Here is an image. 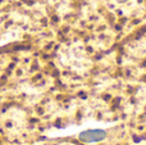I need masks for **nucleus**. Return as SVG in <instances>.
I'll use <instances>...</instances> for the list:
<instances>
[{
    "instance_id": "obj_1",
    "label": "nucleus",
    "mask_w": 146,
    "mask_h": 145,
    "mask_svg": "<svg viewBox=\"0 0 146 145\" xmlns=\"http://www.w3.org/2000/svg\"><path fill=\"white\" fill-rule=\"evenodd\" d=\"M106 131L103 128H90V130H83L78 134L80 141L85 144H95L106 139Z\"/></svg>"
}]
</instances>
